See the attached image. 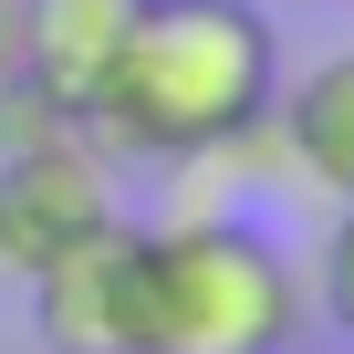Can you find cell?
Segmentation results:
<instances>
[{
    "label": "cell",
    "mask_w": 354,
    "mask_h": 354,
    "mask_svg": "<svg viewBox=\"0 0 354 354\" xmlns=\"http://www.w3.org/2000/svg\"><path fill=\"white\" fill-rule=\"evenodd\" d=\"M281 94V32L261 0H136V32L84 115L104 156H219L271 125Z\"/></svg>",
    "instance_id": "cell-1"
},
{
    "label": "cell",
    "mask_w": 354,
    "mask_h": 354,
    "mask_svg": "<svg viewBox=\"0 0 354 354\" xmlns=\"http://www.w3.org/2000/svg\"><path fill=\"white\" fill-rule=\"evenodd\" d=\"M292 344H302V271L271 230L230 209L136 230L125 354H292Z\"/></svg>",
    "instance_id": "cell-2"
},
{
    "label": "cell",
    "mask_w": 354,
    "mask_h": 354,
    "mask_svg": "<svg viewBox=\"0 0 354 354\" xmlns=\"http://www.w3.org/2000/svg\"><path fill=\"white\" fill-rule=\"evenodd\" d=\"M104 219H115V177H104V146L84 125L0 156V271H11V281H32L53 250H73Z\"/></svg>",
    "instance_id": "cell-3"
},
{
    "label": "cell",
    "mask_w": 354,
    "mask_h": 354,
    "mask_svg": "<svg viewBox=\"0 0 354 354\" xmlns=\"http://www.w3.org/2000/svg\"><path fill=\"white\" fill-rule=\"evenodd\" d=\"M125 250H136V230L104 219V230H84L73 250H53L21 281L42 354H125Z\"/></svg>",
    "instance_id": "cell-4"
},
{
    "label": "cell",
    "mask_w": 354,
    "mask_h": 354,
    "mask_svg": "<svg viewBox=\"0 0 354 354\" xmlns=\"http://www.w3.org/2000/svg\"><path fill=\"white\" fill-rule=\"evenodd\" d=\"M125 32H136V0H21V84L84 125Z\"/></svg>",
    "instance_id": "cell-5"
},
{
    "label": "cell",
    "mask_w": 354,
    "mask_h": 354,
    "mask_svg": "<svg viewBox=\"0 0 354 354\" xmlns=\"http://www.w3.org/2000/svg\"><path fill=\"white\" fill-rule=\"evenodd\" d=\"M271 125H281V156L302 167V188H323L344 209L354 198V42L323 53L313 73H292L271 94Z\"/></svg>",
    "instance_id": "cell-6"
},
{
    "label": "cell",
    "mask_w": 354,
    "mask_h": 354,
    "mask_svg": "<svg viewBox=\"0 0 354 354\" xmlns=\"http://www.w3.org/2000/svg\"><path fill=\"white\" fill-rule=\"evenodd\" d=\"M323 323H333L344 354H354V198H344L333 230H323Z\"/></svg>",
    "instance_id": "cell-7"
},
{
    "label": "cell",
    "mask_w": 354,
    "mask_h": 354,
    "mask_svg": "<svg viewBox=\"0 0 354 354\" xmlns=\"http://www.w3.org/2000/svg\"><path fill=\"white\" fill-rule=\"evenodd\" d=\"M21 84V0H0V94Z\"/></svg>",
    "instance_id": "cell-8"
},
{
    "label": "cell",
    "mask_w": 354,
    "mask_h": 354,
    "mask_svg": "<svg viewBox=\"0 0 354 354\" xmlns=\"http://www.w3.org/2000/svg\"><path fill=\"white\" fill-rule=\"evenodd\" d=\"M313 11H354V0H313Z\"/></svg>",
    "instance_id": "cell-9"
}]
</instances>
